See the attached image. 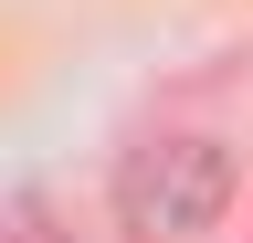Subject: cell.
Returning <instances> with one entry per match:
<instances>
[{
  "label": "cell",
  "instance_id": "cell-1",
  "mask_svg": "<svg viewBox=\"0 0 253 243\" xmlns=\"http://www.w3.org/2000/svg\"><path fill=\"white\" fill-rule=\"evenodd\" d=\"M221 211H232V159H221L211 138H148L137 159L116 169L126 243H201Z\"/></svg>",
  "mask_w": 253,
  "mask_h": 243
}]
</instances>
